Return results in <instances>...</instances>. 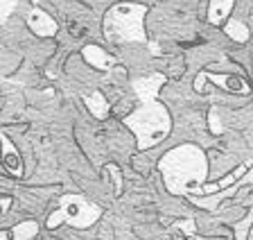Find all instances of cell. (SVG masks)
I'll return each instance as SVG.
<instances>
[{
    "mask_svg": "<svg viewBox=\"0 0 253 240\" xmlns=\"http://www.w3.org/2000/svg\"><path fill=\"white\" fill-rule=\"evenodd\" d=\"M251 168H253V159H249V161H244L242 166H237L233 172H228L224 179H219V182H212V184H204V186L197 191V195H215V192H224V191H228V188H233L235 184H240L244 179V177H249V172H251Z\"/></svg>",
    "mask_w": 253,
    "mask_h": 240,
    "instance_id": "5",
    "label": "cell"
},
{
    "mask_svg": "<svg viewBox=\"0 0 253 240\" xmlns=\"http://www.w3.org/2000/svg\"><path fill=\"white\" fill-rule=\"evenodd\" d=\"M27 25L39 37H54L57 34V21L43 9H37V7L27 11Z\"/></svg>",
    "mask_w": 253,
    "mask_h": 240,
    "instance_id": "6",
    "label": "cell"
},
{
    "mask_svg": "<svg viewBox=\"0 0 253 240\" xmlns=\"http://www.w3.org/2000/svg\"><path fill=\"white\" fill-rule=\"evenodd\" d=\"M37 234H39V224L32 222V220L16 224L14 229H11V238H14V240H32Z\"/></svg>",
    "mask_w": 253,
    "mask_h": 240,
    "instance_id": "13",
    "label": "cell"
},
{
    "mask_svg": "<svg viewBox=\"0 0 253 240\" xmlns=\"http://www.w3.org/2000/svg\"><path fill=\"white\" fill-rule=\"evenodd\" d=\"M163 84H165V75L156 73V75H149V77H140V80L133 82V91L138 93L140 102H145V100H152V97H156Z\"/></svg>",
    "mask_w": 253,
    "mask_h": 240,
    "instance_id": "8",
    "label": "cell"
},
{
    "mask_svg": "<svg viewBox=\"0 0 253 240\" xmlns=\"http://www.w3.org/2000/svg\"><path fill=\"white\" fill-rule=\"evenodd\" d=\"M179 227H181V229H183L188 236H195V222H192V220H185V222L179 224Z\"/></svg>",
    "mask_w": 253,
    "mask_h": 240,
    "instance_id": "20",
    "label": "cell"
},
{
    "mask_svg": "<svg viewBox=\"0 0 253 240\" xmlns=\"http://www.w3.org/2000/svg\"><path fill=\"white\" fill-rule=\"evenodd\" d=\"M68 30L73 37H86V34H88V25H86V23H79V21H70Z\"/></svg>",
    "mask_w": 253,
    "mask_h": 240,
    "instance_id": "16",
    "label": "cell"
},
{
    "mask_svg": "<svg viewBox=\"0 0 253 240\" xmlns=\"http://www.w3.org/2000/svg\"><path fill=\"white\" fill-rule=\"evenodd\" d=\"M145 14L147 7L140 2H118L104 16V37L113 43H133L147 41L145 34Z\"/></svg>",
    "mask_w": 253,
    "mask_h": 240,
    "instance_id": "3",
    "label": "cell"
},
{
    "mask_svg": "<svg viewBox=\"0 0 253 240\" xmlns=\"http://www.w3.org/2000/svg\"><path fill=\"white\" fill-rule=\"evenodd\" d=\"M84 102H86V107H88V111L93 113L95 118L104 120V118L109 116V102H106V97L102 96L100 91H93L90 96H84Z\"/></svg>",
    "mask_w": 253,
    "mask_h": 240,
    "instance_id": "12",
    "label": "cell"
},
{
    "mask_svg": "<svg viewBox=\"0 0 253 240\" xmlns=\"http://www.w3.org/2000/svg\"><path fill=\"white\" fill-rule=\"evenodd\" d=\"M253 224V211L244 218V222H240V227H237V240H249V229H251Z\"/></svg>",
    "mask_w": 253,
    "mask_h": 240,
    "instance_id": "15",
    "label": "cell"
},
{
    "mask_svg": "<svg viewBox=\"0 0 253 240\" xmlns=\"http://www.w3.org/2000/svg\"><path fill=\"white\" fill-rule=\"evenodd\" d=\"M233 2H235V0H211V5H208V21H211L212 25L224 23L233 9Z\"/></svg>",
    "mask_w": 253,
    "mask_h": 240,
    "instance_id": "11",
    "label": "cell"
},
{
    "mask_svg": "<svg viewBox=\"0 0 253 240\" xmlns=\"http://www.w3.org/2000/svg\"><path fill=\"white\" fill-rule=\"evenodd\" d=\"M11 206V197H2V213H7Z\"/></svg>",
    "mask_w": 253,
    "mask_h": 240,
    "instance_id": "21",
    "label": "cell"
},
{
    "mask_svg": "<svg viewBox=\"0 0 253 240\" xmlns=\"http://www.w3.org/2000/svg\"><path fill=\"white\" fill-rule=\"evenodd\" d=\"M32 2H39V0H32Z\"/></svg>",
    "mask_w": 253,
    "mask_h": 240,
    "instance_id": "24",
    "label": "cell"
},
{
    "mask_svg": "<svg viewBox=\"0 0 253 240\" xmlns=\"http://www.w3.org/2000/svg\"><path fill=\"white\" fill-rule=\"evenodd\" d=\"M158 170L172 195H195L208 177L206 154L197 145H176L161 159Z\"/></svg>",
    "mask_w": 253,
    "mask_h": 240,
    "instance_id": "1",
    "label": "cell"
},
{
    "mask_svg": "<svg viewBox=\"0 0 253 240\" xmlns=\"http://www.w3.org/2000/svg\"><path fill=\"white\" fill-rule=\"evenodd\" d=\"M249 240H253V224H251V229H249Z\"/></svg>",
    "mask_w": 253,
    "mask_h": 240,
    "instance_id": "23",
    "label": "cell"
},
{
    "mask_svg": "<svg viewBox=\"0 0 253 240\" xmlns=\"http://www.w3.org/2000/svg\"><path fill=\"white\" fill-rule=\"evenodd\" d=\"M0 240H9V234H5V231H2V234H0Z\"/></svg>",
    "mask_w": 253,
    "mask_h": 240,
    "instance_id": "22",
    "label": "cell"
},
{
    "mask_svg": "<svg viewBox=\"0 0 253 240\" xmlns=\"http://www.w3.org/2000/svg\"><path fill=\"white\" fill-rule=\"evenodd\" d=\"M125 125L136 134L138 149L145 152V149L158 145L169 134L172 118H169L168 109L156 97H152V100L140 102V107L125 118Z\"/></svg>",
    "mask_w": 253,
    "mask_h": 240,
    "instance_id": "2",
    "label": "cell"
},
{
    "mask_svg": "<svg viewBox=\"0 0 253 240\" xmlns=\"http://www.w3.org/2000/svg\"><path fill=\"white\" fill-rule=\"evenodd\" d=\"M206 80L215 82L217 86L221 89H226L231 93H249V84L242 80V77H237V75H215V73H204Z\"/></svg>",
    "mask_w": 253,
    "mask_h": 240,
    "instance_id": "9",
    "label": "cell"
},
{
    "mask_svg": "<svg viewBox=\"0 0 253 240\" xmlns=\"http://www.w3.org/2000/svg\"><path fill=\"white\" fill-rule=\"evenodd\" d=\"M100 206L86 202L82 195H63L59 199V208L47 218V229H57L61 222L70 224L75 229H86L93 227L100 220Z\"/></svg>",
    "mask_w": 253,
    "mask_h": 240,
    "instance_id": "4",
    "label": "cell"
},
{
    "mask_svg": "<svg viewBox=\"0 0 253 240\" xmlns=\"http://www.w3.org/2000/svg\"><path fill=\"white\" fill-rule=\"evenodd\" d=\"M224 32L228 34V37L233 39V41H237V43H244V41H249V30H247V25H244L242 21H228L226 23V27H224Z\"/></svg>",
    "mask_w": 253,
    "mask_h": 240,
    "instance_id": "14",
    "label": "cell"
},
{
    "mask_svg": "<svg viewBox=\"0 0 253 240\" xmlns=\"http://www.w3.org/2000/svg\"><path fill=\"white\" fill-rule=\"evenodd\" d=\"M2 156H5V159H2L5 170L14 177H21L23 175L21 156H18V152H16V147H14V143H11L9 136H2Z\"/></svg>",
    "mask_w": 253,
    "mask_h": 240,
    "instance_id": "10",
    "label": "cell"
},
{
    "mask_svg": "<svg viewBox=\"0 0 253 240\" xmlns=\"http://www.w3.org/2000/svg\"><path fill=\"white\" fill-rule=\"evenodd\" d=\"M16 2H21V0H2V21H7V16L14 11Z\"/></svg>",
    "mask_w": 253,
    "mask_h": 240,
    "instance_id": "19",
    "label": "cell"
},
{
    "mask_svg": "<svg viewBox=\"0 0 253 240\" xmlns=\"http://www.w3.org/2000/svg\"><path fill=\"white\" fill-rule=\"evenodd\" d=\"M82 57L86 59V64H90L97 70H113L118 64L116 57H111L100 46H84V48H82Z\"/></svg>",
    "mask_w": 253,
    "mask_h": 240,
    "instance_id": "7",
    "label": "cell"
},
{
    "mask_svg": "<svg viewBox=\"0 0 253 240\" xmlns=\"http://www.w3.org/2000/svg\"><path fill=\"white\" fill-rule=\"evenodd\" d=\"M208 118H211V132L212 134H221V132H224V127H221V123H219V118H217V109L215 107L211 109Z\"/></svg>",
    "mask_w": 253,
    "mask_h": 240,
    "instance_id": "18",
    "label": "cell"
},
{
    "mask_svg": "<svg viewBox=\"0 0 253 240\" xmlns=\"http://www.w3.org/2000/svg\"><path fill=\"white\" fill-rule=\"evenodd\" d=\"M106 172H111V175H113V182H116V192L120 195V191H122V175H120V170H118V166L109 163V166H106Z\"/></svg>",
    "mask_w": 253,
    "mask_h": 240,
    "instance_id": "17",
    "label": "cell"
}]
</instances>
